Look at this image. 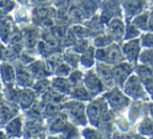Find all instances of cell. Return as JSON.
<instances>
[{"label":"cell","mask_w":153,"mask_h":139,"mask_svg":"<svg viewBox=\"0 0 153 139\" xmlns=\"http://www.w3.org/2000/svg\"><path fill=\"white\" fill-rule=\"evenodd\" d=\"M140 61L145 64L153 65V49H148V50L143 51L142 55H140Z\"/></svg>","instance_id":"cell-10"},{"label":"cell","mask_w":153,"mask_h":139,"mask_svg":"<svg viewBox=\"0 0 153 139\" xmlns=\"http://www.w3.org/2000/svg\"><path fill=\"white\" fill-rule=\"evenodd\" d=\"M111 30L114 33V35H120L123 32V23L120 20H113L111 22Z\"/></svg>","instance_id":"cell-11"},{"label":"cell","mask_w":153,"mask_h":139,"mask_svg":"<svg viewBox=\"0 0 153 139\" xmlns=\"http://www.w3.org/2000/svg\"><path fill=\"white\" fill-rule=\"evenodd\" d=\"M128 12L130 13H136V12L140 11L143 7V0H128V2L126 3Z\"/></svg>","instance_id":"cell-9"},{"label":"cell","mask_w":153,"mask_h":139,"mask_svg":"<svg viewBox=\"0 0 153 139\" xmlns=\"http://www.w3.org/2000/svg\"><path fill=\"white\" fill-rule=\"evenodd\" d=\"M105 57H106V59H108L109 63H117L122 60V53L119 47L113 45L107 50Z\"/></svg>","instance_id":"cell-8"},{"label":"cell","mask_w":153,"mask_h":139,"mask_svg":"<svg viewBox=\"0 0 153 139\" xmlns=\"http://www.w3.org/2000/svg\"><path fill=\"white\" fill-rule=\"evenodd\" d=\"M30 91H24V93L22 94L21 97V103L23 106H27L32 103V99H33V95L32 93H28Z\"/></svg>","instance_id":"cell-12"},{"label":"cell","mask_w":153,"mask_h":139,"mask_svg":"<svg viewBox=\"0 0 153 139\" xmlns=\"http://www.w3.org/2000/svg\"><path fill=\"white\" fill-rule=\"evenodd\" d=\"M87 113L89 116V119L91 120L92 123H98L99 119L101 117V113H102V110H101V105L98 101H94L89 105L87 109Z\"/></svg>","instance_id":"cell-4"},{"label":"cell","mask_w":153,"mask_h":139,"mask_svg":"<svg viewBox=\"0 0 153 139\" xmlns=\"http://www.w3.org/2000/svg\"><path fill=\"white\" fill-rule=\"evenodd\" d=\"M143 44L147 47H153V35L149 34L144 36V39H143Z\"/></svg>","instance_id":"cell-13"},{"label":"cell","mask_w":153,"mask_h":139,"mask_svg":"<svg viewBox=\"0 0 153 139\" xmlns=\"http://www.w3.org/2000/svg\"><path fill=\"white\" fill-rule=\"evenodd\" d=\"M126 93L132 97H140L143 95V89L140 83L136 76H131L126 84Z\"/></svg>","instance_id":"cell-1"},{"label":"cell","mask_w":153,"mask_h":139,"mask_svg":"<svg viewBox=\"0 0 153 139\" xmlns=\"http://www.w3.org/2000/svg\"><path fill=\"white\" fill-rule=\"evenodd\" d=\"M68 72H69V67H68L67 65H63V66H59L58 67V70H57V73L58 75L60 76H65L66 74H68Z\"/></svg>","instance_id":"cell-14"},{"label":"cell","mask_w":153,"mask_h":139,"mask_svg":"<svg viewBox=\"0 0 153 139\" xmlns=\"http://www.w3.org/2000/svg\"><path fill=\"white\" fill-rule=\"evenodd\" d=\"M130 70H131V68H130L129 64H121V65L113 68L112 70L113 78L117 83H123L128 78V75H129Z\"/></svg>","instance_id":"cell-2"},{"label":"cell","mask_w":153,"mask_h":139,"mask_svg":"<svg viewBox=\"0 0 153 139\" xmlns=\"http://www.w3.org/2000/svg\"><path fill=\"white\" fill-rule=\"evenodd\" d=\"M108 101L113 107H123L127 104V98L117 90L112 91L110 94H108Z\"/></svg>","instance_id":"cell-5"},{"label":"cell","mask_w":153,"mask_h":139,"mask_svg":"<svg viewBox=\"0 0 153 139\" xmlns=\"http://www.w3.org/2000/svg\"><path fill=\"white\" fill-rule=\"evenodd\" d=\"M140 51V43L138 40H133L126 43L124 46V52L130 60H135Z\"/></svg>","instance_id":"cell-3"},{"label":"cell","mask_w":153,"mask_h":139,"mask_svg":"<svg viewBox=\"0 0 153 139\" xmlns=\"http://www.w3.org/2000/svg\"><path fill=\"white\" fill-rule=\"evenodd\" d=\"M146 87L149 90V92L153 93V80H147L146 81Z\"/></svg>","instance_id":"cell-15"},{"label":"cell","mask_w":153,"mask_h":139,"mask_svg":"<svg viewBox=\"0 0 153 139\" xmlns=\"http://www.w3.org/2000/svg\"><path fill=\"white\" fill-rule=\"evenodd\" d=\"M85 86L91 93H98L102 89V85H101L100 80L94 74H89L86 78Z\"/></svg>","instance_id":"cell-7"},{"label":"cell","mask_w":153,"mask_h":139,"mask_svg":"<svg viewBox=\"0 0 153 139\" xmlns=\"http://www.w3.org/2000/svg\"><path fill=\"white\" fill-rule=\"evenodd\" d=\"M98 73H99V76L103 80V82H105V84L106 85L111 84V82H112V80H113L112 69H110L108 66L104 65V64H99Z\"/></svg>","instance_id":"cell-6"},{"label":"cell","mask_w":153,"mask_h":139,"mask_svg":"<svg viewBox=\"0 0 153 139\" xmlns=\"http://www.w3.org/2000/svg\"><path fill=\"white\" fill-rule=\"evenodd\" d=\"M152 1H153V0H152Z\"/></svg>","instance_id":"cell-16"}]
</instances>
